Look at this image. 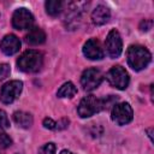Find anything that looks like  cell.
<instances>
[{
	"label": "cell",
	"instance_id": "obj_1",
	"mask_svg": "<svg viewBox=\"0 0 154 154\" xmlns=\"http://www.w3.org/2000/svg\"><path fill=\"white\" fill-rule=\"evenodd\" d=\"M126 58H128V64L132 70L141 71L146 69L150 63L152 54L146 47L140 45H132L128 48Z\"/></svg>",
	"mask_w": 154,
	"mask_h": 154
},
{
	"label": "cell",
	"instance_id": "obj_2",
	"mask_svg": "<svg viewBox=\"0 0 154 154\" xmlns=\"http://www.w3.org/2000/svg\"><path fill=\"white\" fill-rule=\"evenodd\" d=\"M43 64V55L35 49L25 51L17 60V66L23 72H37Z\"/></svg>",
	"mask_w": 154,
	"mask_h": 154
},
{
	"label": "cell",
	"instance_id": "obj_3",
	"mask_svg": "<svg viewBox=\"0 0 154 154\" xmlns=\"http://www.w3.org/2000/svg\"><path fill=\"white\" fill-rule=\"evenodd\" d=\"M101 109H103L102 99H97L94 95L84 96L77 107V112L81 118H89Z\"/></svg>",
	"mask_w": 154,
	"mask_h": 154
},
{
	"label": "cell",
	"instance_id": "obj_4",
	"mask_svg": "<svg viewBox=\"0 0 154 154\" xmlns=\"http://www.w3.org/2000/svg\"><path fill=\"white\" fill-rule=\"evenodd\" d=\"M106 78H107L108 83L112 87H114V88H117L119 90L126 89L128 85H129V82H130L129 73L120 65H117V66L111 67V70L106 75Z\"/></svg>",
	"mask_w": 154,
	"mask_h": 154
},
{
	"label": "cell",
	"instance_id": "obj_5",
	"mask_svg": "<svg viewBox=\"0 0 154 154\" xmlns=\"http://www.w3.org/2000/svg\"><path fill=\"white\" fill-rule=\"evenodd\" d=\"M111 117H112V120L116 124L125 125V124H128V123H130L132 120L134 112H132V108H131L130 103H128V102H119V103H116L113 106Z\"/></svg>",
	"mask_w": 154,
	"mask_h": 154
},
{
	"label": "cell",
	"instance_id": "obj_6",
	"mask_svg": "<svg viewBox=\"0 0 154 154\" xmlns=\"http://www.w3.org/2000/svg\"><path fill=\"white\" fill-rule=\"evenodd\" d=\"M34 24V16L31 12L25 7H19L13 12L12 16V25L17 30H25L32 28Z\"/></svg>",
	"mask_w": 154,
	"mask_h": 154
},
{
	"label": "cell",
	"instance_id": "obj_7",
	"mask_svg": "<svg viewBox=\"0 0 154 154\" xmlns=\"http://www.w3.org/2000/svg\"><path fill=\"white\" fill-rule=\"evenodd\" d=\"M102 79H103V76H102L101 71L95 67H90V69H87L83 71V73L81 76V84L84 90L90 91V90L96 89L101 84Z\"/></svg>",
	"mask_w": 154,
	"mask_h": 154
},
{
	"label": "cell",
	"instance_id": "obj_8",
	"mask_svg": "<svg viewBox=\"0 0 154 154\" xmlns=\"http://www.w3.org/2000/svg\"><path fill=\"white\" fill-rule=\"evenodd\" d=\"M23 82L22 81H10L5 83L0 91V100L4 103H12L22 93Z\"/></svg>",
	"mask_w": 154,
	"mask_h": 154
},
{
	"label": "cell",
	"instance_id": "obj_9",
	"mask_svg": "<svg viewBox=\"0 0 154 154\" xmlns=\"http://www.w3.org/2000/svg\"><path fill=\"white\" fill-rule=\"evenodd\" d=\"M105 45H106L107 54L111 58H118L122 54V51H123V41H122V37H120L119 32L116 29H112L108 32V35L106 37Z\"/></svg>",
	"mask_w": 154,
	"mask_h": 154
},
{
	"label": "cell",
	"instance_id": "obj_10",
	"mask_svg": "<svg viewBox=\"0 0 154 154\" xmlns=\"http://www.w3.org/2000/svg\"><path fill=\"white\" fill-rule=\"evenodd\" d=\"M83 54L90 60H100L103 58L105 53L96 38H89L83 46Z\"/></svg>",
	"mask_w": 154,
	"mask_h": 154
},
{
	"label": "cell",
	"instance_id": "obj_11",
	"mask_svg": "<svg viewBox=\"0 0 154 154\" xmlns=\"http://www.w3.org/2000/svg\"><path fill=\"white\" fill-rule=\"evenodd\" d=\"M0 48L6 55H13L20 48V40L13 34L6 35L0 43Z\"/></svg>",
	"mask_w": 154,
	"mask_h": 154
},
{
	"label": "cell",
	"instance_id": "obj_12",
	"mask_svg": "<svg viewBox=\"0 0 154 154\" xmlns=\"http://www.w3.org/2000/svg\"><path fill=\"white\" fill-rule=\"evenodd\" d=\"M111 18V11L108 7L103 5L96 6L91 12V22L95 25H103L106 24Z\"/></svg>",
	"mask_w": 154,
	"mask_h": 154
},
{
	"label": "cell",
	"instance_id": "obj_13",
	"mask_svg": "<svg viewBox=\"0 0 154 154\" xmlns=\"http://www.w3.org/2000/svg\"><path fill=\"white\" fill-rule=\"evenodd\" d=\"M25 41L26 43H29L30 46H38L42 45L46 41V34L45 31L38 28V26H32L29 29L28 35L25 36Z\"/></svg>",
	"mask_w": 154,
	"mask_h": 154
},
{
	"label": "cell",
	"instance_id": "obj_14",
	"mask_svg": "<svg viewBox=\"0 0 154 154\" xmlns=\"http://www.w3.org/2000/svg\"><path fill=\"white\" fill-rule=\"evenodd\" d=\"M13 120H14V123L18 126H20L23 129L30 128L32 125V122H34L32 116L30 113H28V112H24V111H17V112H14L13 113Z\"/></svg>",
	"mask_w": 154,
	"mask_h": 154
},
{
	"label": "cell",
	"instance_id": "obj_15",
	"mask_svg": "<svg viewBox=\"0 0 154 154\" xmlns=\"http://www.w3.org/2000/svg\"><path fill=\"white\" fill-rule=\"evenodd\" d=\"M76 94H77V88L72 82L64 83L57 91L58 97H73Z\"/></svg>",
	"mask_w": 154,
	"mask_h": 154
},
{
	"label": "cell",
	"instance_id": "obj_16",
	"mask_svg": "<svg viewBox=\"0 0 154 154\" xmlns=\"http://www.w3.org/2000/svg\"><path fill=\"white\" fill-rule=\"evenodd\" d=\"M45 6H46V12L53 17L58 16L63 11V1L60 0H48L46 1Z\"/></svg>",
	"mask_w": 154,
	"mask_h": 154
},
{
	"label": "cell",
	"instance_id": "obj_17",
	"mask_svg": "<svg viewBox=\"0 0 154 154\" xmlns=\"http://www.w3.org/2000/svg\"><path fill=\"white\" fill-rule=\"evenodd\" d=\"M10 128V120L7 117V113L2 109H0V129L6 130Z\"/></svg>",
	"mask_w": 154,
	"mask_h": 154
},
{
	"label": "cell",
	"instance_id": "obj_18",
	"mask_svg": "<svg viewBox=\"0 0 154 154\" xmlns=\"http://www.w3.org/2000/svg\"><path fill=\"white\" fill-rule=\"evenodd\" d=\"M11 144H12L11 137L5 132H0V148H8Z\"/></svg>",
	"mask_w": 154,
	"mask_h": 154
},
{
	"label": "cell",
	"instance_id": "obj_19",
	"mask_svg": "<svg viewBox=\"0 0 154 154\" xmlns=\"http://www.w3.org/2000/svg\"><path fill=\"white\" fill-rule=\"evenodd\" d=\"M11 72L10 65L8 64H0V81L5 79Z\"/></svg>",
	"mask_w": 154,
	"mask_h": 154
},
{
	"label": "cell",
	"instance_id": "obj_20",
	"mask_svg": "<svg viewBox=\"0 0 154 154\" xmlns=\"http://www.w3.org/2000/svg\"><path fill=\"white\" fill-rule=\"evenodd\" d=\"M55 150H57V147L53 142H49V143H46L45 147L42 148V153L43 154H55Z\"/></svg>",
	"mask_w": 154,
	"mask_h": 154
},
{
	"label": "cell",
	"instance_id": "obj_21",
	"mask_svg": "<svg viewBox=\"0 0 154 154\" xmlns=\"http://www.w3.org/2000/svg\"><path fill=\"white\" fill-rule=\"evenodd\" d=\"M43 126L46 128V129H49V130H53V129H55L57 126H58V123H55L53 119H51V118H45L43 119Z\"/></svg>",
	"mask_w": 154,
	"mask_h": 154
},
{
	"label": "cell",
	"instance_id": "obj_22",
	"mask_svg": "<svg viewBox=\"0 0 154 154\" xmlns=\"http://www.w3.org/2000/svg\"><path fill=\"white\" fill-rule=\"evenodd\" d=\"M150 26H152V20H142L141 25H140V29L142 31H147V30L150 29Z\"/></svg>",
	"mask_w": 154,
	"mask_h": 154
},
{
	"label": "cell",
	"instance_id": "obj_23",
	"mask_svg": "<svg viewBox=\"0 0 154 154\" xmlns=\"http://www.w3.org/2000/svg\"><path fill=\"white\" fill-rule=\"evenodd\" d=\"M60 154H73L72 152H70V150H61L60 152Z\"/></svg>",
	"mask_w": 154,
	"mask_h": 154
}]
</instances>
